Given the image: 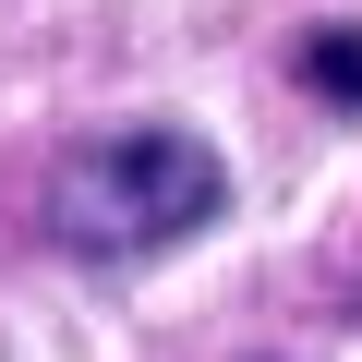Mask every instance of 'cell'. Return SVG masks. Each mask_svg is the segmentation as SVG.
<instances>
[{
    "mask_svg": "<svg viewBox=\"0 0 362 362\" xmlns=\"http://www.w3.org/2000/svg\"><path fill=\"white\" fill-rule=\"evenodd\" d=\"M302 85L338 97V109H362V25H314L302 37Z\"/></svg>",
    "mask_w": 362,
    "mask_h": 362,
    "instance_id": "cell-2",
    "label": "cell"
},
{
    "mask_svg": "<svg viewBox=\"0 0 362 362\" xmlns=\"http://www.w3.org/2000/svg\"><path fill=\"white\" fill-rule=\"evenodd\" d=\"M218 206H230V157L206 133H181V121H133V133H97L85 157H61L49 242L61 254H97V266H133V254L194 242Z\"/></svg>",
    "mask_w": 362,
    "mask_h": 362,
    "instance_id": "cell-1",
    "label": "cell"
}]
</instances>
